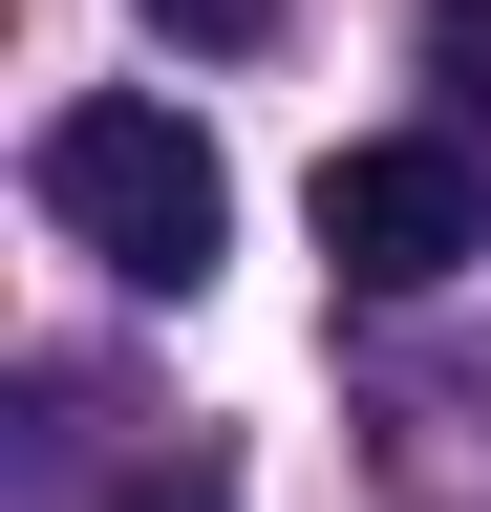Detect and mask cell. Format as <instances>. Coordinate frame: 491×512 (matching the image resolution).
<instances>
[{
    "instance_id": "1",
    "label": "cell",
    "mask_w": 491,
    "mask_h": 512,
    "mask_svg": "<svg viewBox=\"0 0 491 512\" xmlns=\"http://www.w3.org/2000/svg\"><path fill=\"white\" fill-rule=\"evenodd\" d=\"M43 214H65L107 278H150V299H193L214 256H235V171H214V128L193 107H43Z\"/></svg>"
},
{
    "instance_id": "4",
    "label": "cell",
    "mask_w": 491,
    "mask_h": 512,
    "mask_svg": "<svg viewBox=\"0 0 491 512\" xmlns=\"http://www.w3.org/2000/svg\"><path fill=\"white\" fill-rule=\"evenodd\" d=\"M150 22H171V43H214V64H235V43H278V0H150Z\"/></svg>"
},
{
    "instance_id": "3",
    "label": "cell",
    "mask_w": 491,
    "mask_h": 512,
    "mask_svg": "<svg viewBox=\"0 0 491 512\" xmlns=\"http://www.w3.org/2000/svg\"><path fill=\"white\" fill-rule=\"evenodd\" d=\"M427 86H449V107H491V0H427Z\"/></svg>"
},
{
    "instance_id": "2",
    "label": "cell",
    "mask_w": 491,
    "mask_h": 512,
    "mask_svg": "<svg viewBox=\"0 0 491 512\" xmlns=\"http://www.w3.org/2000/svg\"><path fill=\"white\" fill-rule=\"evenodd\" d=\"M321 256L363 299H427L491 256V171L449 150V128H385V150H321Z\"/></svg>"
}]
</instances>
